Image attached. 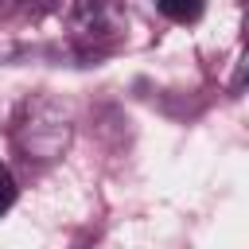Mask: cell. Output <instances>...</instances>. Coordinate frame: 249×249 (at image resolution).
Returning <instances> with one entry per match:
<instances>
[{"mask_svg": "<svg viewBox=\"0 0 249 249\" xmlns=\"http://www.w3.org/2000/svg\"><path fill=\"white\" fill-rule=\"evenodd\" d=\"M70 140H74V121L70 113L47 97V93H35L27 97L16 117H12V148L23 163L31 167H47V163H58L66 152H70Z\"/></svg>", "mask_w": 249, "mask_h": 249, "instance_id": "cell-1", "label": "cell"}, {"mask_svg": "<svg viewBox=\"0 0 249 249\" xmlns=\"http://www.w3.org/2000/svg\"><path fill=\"white\" fill-rule=\"evenodd\" d=\"M124 8L121 0H74L66 12V39L78 58H105L124 39Z\"/></svg>", "mask_w": 249, "mask_h": 249, "instance_id": "cell-2", "label": "cell"}, {"mask_svg": "<svg viewBox=\"0 0 249 249\" xmlns=\"http://www.w3.org/2000/svg\"><path fill=\"white\" fill-rule=\"evenodd\" d=\"M54 0H0V19H43Z\"/></svg>", "mask_w": 249, "mask_h": 249, "instance_id": "cell-3", "label": "cell"}, {"mask_svg": "<svg viewBox=\"0 0 249 249\" xmlns=\"http://www.w3.org/2000/svg\"><path fill=\"white\" fill-rule=\"evenodd\" d=\"M156 8H160V16L171 19V23H195V19L202 16L206 0H156Z\"/></svg>", "mask_w": 249, "mask_h": 249, "instance_id": "cell-4", "label": "cell"}, {"mask_svg": "<svg viewBox=\"0 0 249 249\" xmlns=\"http://www.w3.org/2000/svg\"><path fill=\"white\" fill-rule=\"evenodd\" d=\"M16 195H19L16 175H12V167H8V163H0V218L16 206Z\"/></svg>", "mask_w": 249, "mask_h": 249, "instance_id": "cell-5", "label": "cell"}]
</instances>
